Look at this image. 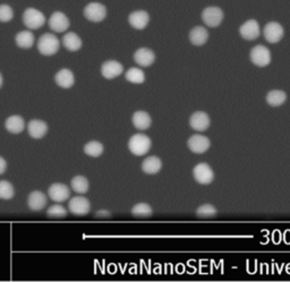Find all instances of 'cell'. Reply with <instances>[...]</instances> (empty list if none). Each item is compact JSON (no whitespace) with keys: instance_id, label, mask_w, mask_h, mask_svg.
Segmentation results:
<instances>
[{"instance_id":"6da1fadb","label":"cell","mask_w":290,"mask_h":282,"mask_svg":"<svg viewBox=\"0 0 290 282\" xmlns=\"http://www.w3.org/2000/svg\"><path fill=\"white\" fill-rule=\"evenodd\" d=\"M152 146V142L150 137L144 134H135L129 138L128 148L133 155L135 156H144L150 151Z\"/></svg>"},{"instance_id":"7a4b0ae2","label":"cell","mask_w":290,"mask_h":282,"mask_svg":"<svg viewBox=\"0 0 290 282\" xmlns=\"http://www.w3.org/2000/svg\"><path fill=\"white\" fill-rule=\"evenodd\" d=\"M60 47L59 39L55 34L45 33L41 35L38 41V50L41 55L43 56H53L58 53Z\"/></svg>"},{"instance_id":"3957f363","label":"cell","mask_w":290,"mask_h":282,"mask_svg":"<svg viewBox=\"0 0 290 282\" xmlns=\"http://www.w3.org/2000/svg\"><path fill=\"white\" fill-rule=\"evenodd\" d=\"M23 22L28 29L38 30L45 24V16L38 9L28 8L23 14Z\"/></svg>"},{"instance_id":"277c9868","label":"cell","mask_w":290,"mask_h":282,"mask_svg":"<svg viewBox=\"0 0 290 282\" xmlns=\"http://www.w3.org/2000/svg\"><path fill=\"white\" fill-rule=\"evenodd\" d=\"M250 58L252 63L257 67H265L271 63V53L267 47L258 44L252 49Z\"/></svg>"},{"instance_id":"5b68a950","label":"cell","mask_w":290,"mask_h":282,"mask_svg":"<svg viewBox=\"0 0 290 282\" xmlns=\"http://www.w3.org/2000/svg\"><path fill=\"white\" fill-rule=\"evenodd\" d=\"M84 16L93 23H99L107 16V8L100 3H91L84 8Z\"/></svg>"},{"instance_id":"8992f818","label":"cell","mask_w":290,"mask_h":282,"mask_svg":"<svg viewBox=\"0 0 290 282\" xmlns=\"http://www.w3.org/2000/svg\"><path fill=\"white\" fill-rule=\"evenodd\" d=\"M202 19L210 28H216L222 23L224 19V12L222 9L215 6L206 7L202 13Z\"/></svg>"},{"instance_id":"52a82bcc","label":"cell","mask_w":290,"mask_h":282,"mask_svg":"<svg viewBox=\"0 0 290 282\" xmlns=\"http://www.w3.org/2000/svg\"><path fill=\"white\" fill-rule=\"evenodd\" d=\"M68 208L70 213L77 215V217H84L90 212L91 203L84 196H75L69 201Z\"/></svg>"},{"instance_id":"ba28073f","label":"cell","mask_w":290,"mask_h":282,"mask_svg":"<svg viewBox=\"0 0 290 282\" xmlns=\"http://www.w3.org/2000/svg\"><path fill=\"white\" fill-rule=\"evenodd\" d=\"M193 176L195 181L201 185H209L214 179V172L208 163H199L195 166L193 170Z\"/></svg>"},{"instance_id":"9c48e42d","label":"cell","mask_w":290,"mask_h":282,"mask_svg":"<svg viewBox=\"0 0 290 282\" xmlns=\"http://www.w3.org/2000/svg\"><path fill=\"white\" fill-rule=\"evenodd\" d=\"M263 34L269 43H278L283 38L284 30L281 24L277 22H270L264 27Z\"/></svg>"},{"instance_id":"30bf717a","label":"cell","mask_w":290,"mask_h":282,"mask_svg":"<svg viewBox=\"0 0 290 282\" xmlns=\"http://www.w3.org/2000/svg\"><path fill=\"white\" fill-rule=\"evenodd\" d=\"M48 195L54 202L61 203L70 197V189L65 184L55 183L49 187Z\"/></svg>"},{"instance_id":"8fae6325","label":"cell","mask_w":290,"mask_h":282,"mask_svg":"<svg viewBox=\"0 0 290 282\" xmlns=\"http://www.w3.org/2000/svg\"><path fill=\"white\" fill-rule=\"evenodd\" d=\"M187 145L189 147V150L196 153V155H202V153H205L210 148L211 142L206 136L195 134L191 137H189V140L187 141Z\"/></svg>"},{"instance_id":"7c38bea8","label":"cell","mask_w":290,"mask_h":282,"mask_svg":"<svg viewBox=\"0 0 290 282\" xmlns=\"http://www.w3.org/2000/svg\"><path fill=\"white\" fill-rule=\"evenodd\" d=\"M211 124L209 115L204 111H196L189 118V125L196 132H204Z\"/></svg>"},{"instance_id":"4fadbf2b","label":"cell","mask_w":290,"mask_h":282,"mask_svg":"<svg viewBox=\"0 0 290 282\" xmlns=\"http://www.w3.org/2000/svg\"><path fill=\"white\" fill-rule=\"evenodd\" d=\"M124 71V66L116 60H108L101 66V74L107 80H113L122 75Z\"/></svg>"},{"instance_id":"5bb4252c","label":"cell","mask_w":290,"mask_h":282,"mask_svg":"<svg viewBox=\"0 0 290 282\" xmlns=\"http://www.w3.org/2000/svg\"><path fill=\"white\" fill-rule=\"evenodd\" d=\"M69 19L64 13L55 12L49 19L50 29L57 33H63L69 28Z\"/></svg>"},{"instance_id":"9a60e30c","label":"cell","mask_w":290,"mask_h":282,"mask_svg":"<svg viewBox=\"0 0 290 282\" xmlns=\"http://www.w3.org/2000/svg\"><path fill=\"white\" fill-rule=\"evenodd\" d=\"M239 33L247 41H253L260 37V24L255 19H248L241 25Z\"/></svg>"},{"instance_id":"2e32d148","label":"cell","mask_w":290,"mask_h":282,"mask_svg":"<svg viewBox=\"0 0 290 282\" xmlns=\"http://www.w3.org/2000/svg\"><path fill=\"white\" fill-rule=\"evenodd\" d=\"M134 60L141 67H150L155 61V55L151 49L139 48L134 54Z\"/></svg>"},{"instance_id":"e0dca14e","label":"cell","mask_w":290,"mask_h":282,"mask_svg":"<svg viewBox=\"0 0 290 282\" xmlns=\"http://www.w3.org/2000/svg\"><path fill=\"white\" fill-rule=\"evenodd\" d=\"M28 132L31 137L35 138V140H40L48 133V125L43 120L32 119L28 125Z\"/></svg>"},{"instance_id":"ac0fdd59","label":"cell","mask_w":290,"mask_h":282,"mask_svg":"<svg viewBox=\"0 0 290 282\" xmlns=\"http://www.w3.org/2000/svg\"><path fill=\"white\" fill-rule=\"evenodd\" d=\"M128 22L134 29L144 30L150 23V15L145 10H136L129 15Z\"/></svg>"},{"instance_id":"d6986e66","label":"cell","mask_w":290,"mask_h":282,"mask_svg":"<svg viewBox=\"0 0 290 282\" xmlns=\"http://www.w3.org/2000/svg\"><path fill=\"white\" fill-rule=\"evenodd\" d=\"M55 82L61 89H70L75 84V78L72 71L63 68L55 75Z\"/></svg>"},{"instance_id":"ffe728a7","label":"cell","mask_w":290,"mask_h":282,"mask_svg":"<svg viewBox=\"0 0 290 282\" xmlns=\"http://www.w3.org/2000/svg\"><path fill=\"white\" fill-rule=\"evenodd\" d=\"M46 205V196L45 194L40 191H34L29 195L28 197V207L32 211H41Z\"/></svg>"},{"instance_id":"44dd1931","label":"cell","mask_w":290,"mask_h":282,"mask_svg":"<svg viewBox=\"0 0 290 282\" xmlns=\"http://www.w3.org/2000/svg\"><path fill=\"white\" fill-rule=\"evenodd\" d=\"M132 122L138 131H147L151 127L152 119L148 112L145 111H136L132 117Z\"/></svg>"},{"instance_id":"7402d4cb","label":"cell","mask_w":290,"mask_h":282,"mask_svg":"<svg viewBox=\"0 0 290 282\" xmlns=\"http://www.w3.org/2000/svg\"><path fill=\"white\" fill-rule=\"evenodd\" d=\"M5 127L12 134H20L25 128V121L20 116L14 115L7 118L5 121Z\"/></svg>"},{"instance_id":"603a6c76","label":"cell","mask_w":290,"mask_h":282,"mask_svg":"<svg viewBox=\"0 0 290 282\" xmlns=\"http://www.w3.org/2000/svg\"><path fill=\"white\" fill-rule=\"evenodd\" d=\"M208 39H209V32L205 28L195 27L194 29H191L189 33V40L191 44L200 47V45L205 44Z\"/></svg>"},{"instance_id":"cb8c5ba5","label":"cell","mask_w":290,"mask_h":282,"mask_svg":"<svg viewBox=\"0 0 290 282\" xmlns=\"http://www.w3.org/2000/svg\"><path fill=\"white\" fill-rule=\"evenodd\" d=\"M162 168V162L158 157H149L142 163V170L149 175L158 173Z\"/></svg>"},{"instance_id":"d4e9b609","label":"cell","mask_w":290,"mask_h":282,"mask_svg":"<svg viewBox=\"0 0 290 282\" xmlns=\"http://www.w3.org/2000/svg\"><path fill=\"white\" fill-rule=\"evenodd\" d=\"M64 47L68 51H79L82 48V39L74 32L66 33L63 38Z\"/></svg>"},{"instance_id":"484cf974","label":"cell","mask_w":290,"mask_h":282,"mask_svg":"<svg viewBox=\"0 0 290 282\" xmlns=\"http://www.w3.org/2000/svg\"><path fill=\"white\" fill-rule=\"evenodd\" d=\"M265 100L271 107H280L286 102L287 94L281 90H273L267 94Z\"/></svg>"},{"instance_id":"4316f807","label":"cell","mask_w":290,"mask_h":282,"mask_svg":"<svg viewBox=\"0 0 290 282\" xmlns=\"http://www.w3.org/2000/svg\"><path fill=\"white\" fill-rule=\"evenodd\" d=\"M15 41H16V44L19 48L30 49L34 44L35 39L33 33L30 32V31H20L19 33H17L16 38H15Z\"/></svg>"},{"instance_id":"83f0119b","label":"cell","mask_w":290,"mask_h":282,"mask_svg":"<svg viewBox=\"0 0 290 282\" xmlns=\"http://www.w3.org/2000/svg\"><path fill=\"white\" fill-rule=\"evenodd\" d=\"M70 186L74 192L79 194H85L87 191H89L90 184L84 176H76L71 179Z\"/></svg>"},{"instance_id":"f1b7e54d","label":"cell","mask_w":290,"mask_h":282,"mask_svg":"<svg viewBox=\"0 0 290 282\" xmlns=\"http://www.w3.org/2000/svg\"><path fill=\"white\" fill-rule=\"evenodd\" d=\"M125 78L128 82H131V83L142 84V83H144V81H145V74L141 68L132 67L126 71Z\"/></svg>"},{"instance_id":"f546056e","label":"cell","mask_w":290,"mask_h":282,"mask_svg":"<svg viewBox=\"0 0 290 282\" xmlns=\"http://www.w3.org/2000/svg\"><path fill=\"white\" fill-rule=\"evenodd\" d=\"M103 151H105V147H103L101 143L98 141H91L89 143H86L84 146L85 155L92 157V158L100 157L103 153Z\"/></svg>"},{"instance_id":"4dcf8cb0","label":"cell","mask_w":290,"mask_h":282,"mask_svg":"<svg viewBox=\"0 0 290 282\" xmlns=\"http://www.w3.org/2000/svg\"><path fill=\"white\" fill-rule=\"evenodd\" d=\"M152 213H153L152 208L147 203H138L136 205H134L132 209V214L134 215V217L148 218V217H151Z\"/></svg>"},{"instance_id":"1f68e13d","label":"cell","mask_w":290,"mask_h":282,"mask_svg":"<svg viewBox=\"0 0 290 282\" xmlns=\"http://www.w3.org/2000/svg\"><path fill=\"white\" fill-rule=\"evenodd\" d=\"M15 195V191L12 184L7 181H0V198L12 199Z\"/></svg>"},{"instance_id":"d6a6232c","label":"cell","mask_w":290,"mask_h":282,"mask_svg":"<svg viewBox=\"0 0 290 282\" xmlns=\"http://www.w3.org/2000/svg\"><path fill=\"white\" fill-rule=\"evenodd\" d=\"M218 214L216 209L211 204H203L196 210V215L200 218H212Z\"/></svg>"},{"instance_id":"836d02e7","label":"cell","mask_w":290,"mask_h":282,"mask_svg":"<svg viewBox=\"0 0 290 282\" xmlns=\"http://www.w3.org/2000/svg\"><path fill=\"white\" fill-rule=\"evenodd\" d=\"M46 215L49 218H66L67 210L60 204H54L46 210Z\"/></svg>"},{"instance_id":"e575fe53","label":"cell","mask_w":290,"mask_h":282,"mask_svg":"<svg viewBox=\"0 0 290 282\" xmlns=\"http://www.w3.org/2000/svg\"><path fill=\"white\" fill-rule=\"evenodd\" d=\"M14 17L13 9L8 5H0V22L7 23L10 22Z\"/></svg>"},{"instance_id":"d590c367","label":"cell","mask_w":290,"mask_h":282,"mask_svg":"<svg viewBox=\"0 0 290 282\" xmlns=\"http://www.w3.org/2000/svg\"><path fill=\"white\" fill-rule=\"evenodd\" d=\"M6 169H7V162L3 157H0V175H3V173L6 171Z\"/></svg>"},{"instance_id":"8d00e7d4","label":"cell","mask_w":290,"mask_h":282,"mask_svg":"<svg viewBox=\"0 0 290 282\" xmlns=\"http://www.w3.org/2000/svg\"><path fill=\"white\" fill-rule=\"evenodd\" d=\"M96 217H110V212H109V211H98Z\"/></svg>"},{"instance_id":"74e56055","label":"cell","mask_w":290,"mask_h":282,"mask_svg":"<svg viewBox=\"0 0 290 282\" xmlns=\"http://www.w3.org/2000/svg\"><path fill=\"white\" fill-rule=\"evenodd\" d=\"M3 83H4V79H3V75L0 74V88L3 86Z\"/></svg>"}]
</instances>
